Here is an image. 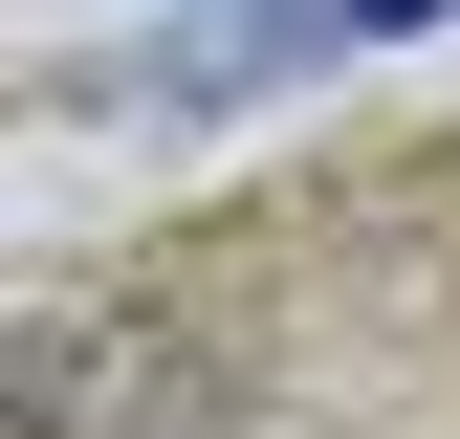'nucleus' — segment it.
<instances>
[{"label": "nucleus", "instance_id": "obj_1", "mask_svg": "<svg viewBox=\"0 0 460 439\" xmlns=\"http://www.w3.org/2000/svg\"><path fill=\"white\" fill-rule=\"evenodd\" d=\"M351 22H438V0H351Z\"/></svg>", "mask_w": 460, "mask_h": 439}]
</instances>
